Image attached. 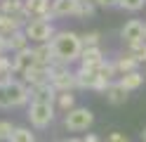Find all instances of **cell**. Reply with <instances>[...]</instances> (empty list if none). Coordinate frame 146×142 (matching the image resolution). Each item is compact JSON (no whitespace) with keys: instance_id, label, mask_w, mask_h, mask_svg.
<instances>
[{"instance_id":"f1b7e54d","label":"cell","mask_w":146,"mask_h":142,"mask_svg":"<svg viewBox=\"0 0 146 142\" xmlns=\"http://www.w3.org/2000/svg\"><path fill=\"white\" fill-rule=\"evenodd\" d=\"M146 0H120V7L127 9V12H139V9H144Z\"/></svg>"},{"instance_id":"2e32d148","label":"cell","mask_w":146,"mask_h":142,"mask_svg":"<svg viewBox=\"0 0 146 142\" xmlns=\"http://www.w3.org/2000/svg\"><path fill=\"white\" fill-rule=\"evenodd\" d=\"M78 3L76 0H52V14L57 17H76Z\"/></svg>"},{"instance_id":"52a82bcc","label":"cell","mask_w":146,"mask_h":142,"mask_svg":"<svg viewBox=\"0 0 146 142\" xmlns=\"http://www.w3.org/2000/svg\"><path fill=\"white\" fill-rule=\"evenodd\" d=\"M24 9L31 19H40V22L52 24V0H24Z\"/></svg>"},{"instance_id":"603a6c76","label":"cell","mask_w":146,"mask_h":142,"mask_svg":"<svg viewBox=\"0 0 146 142\" xmlns=\"http://www.w3.org/2000/svg\"><path fill=\"white\" fill-rule=\"evenodd\" d=\"M97 73H99V78H102L104 83H113V78L118 76V71H115V64H113V62H108V59H106L102 66H99V71H97Z\"/></svg>"},{"instance_id":"5b68a950","label":"cell","mask_w":146,"mask_h":142,"mask_svg":"<svg viewBox=\"0 0 146 142\" xmlns=\"http://www.w3.org/2000/svg\"><path fill=\"white\" fill-rule=\"evenodd\" d=\"M94 123V114L90 111L87 107H76V109H71L66 114V118H64V126H66L71 133H83L87 130L90 126Z\"/></svg>"},{"instance_id":"4316f807","label":"cell","mask_w":146,"mask_h":142,"mask_svg":"<svg viewBox=\"0 0 146 142\" xmlns=\"http://www.w3.org/2000/svg\"><path fill=\"white\" fill-rule=\"evenodd\" d=\"M94 12H97V5H94V3H83V5H78L76 17H78V19H87V17H92Z\"/></svg>"},{"instance_id":"4fadbf2b","label":"cell","mask_w":146,"mask_h":142,"mask_svg":"<svg viewBox=\"0 0 146 142\" xmlns=\"http://www.w3.org/2000/svg\"><path fill=\"white\" fill-rule=\"evenodd\" d=\"M33 57H35V64H38V66H47V69H52V66L57 64V57H54L52 43L35 45V47H33Z\"/></svg>"},{"instance_id":"44dd1931","label":"cell","mask_w":146,"mask_h":142,"mask_svg":"<svg viewBox=\"0 0 146 142\" xmlns=\"http://www.w3.org/2000/svg\"><path fill=\"white\" fill-rule=\"evenodd\" d=\"M19 28H21V26L17 24L12 17H7V14H3V12H0V33H3L5 38H10L14 31H19Z\"/></svg>"},{"instance_id":"4dcf8cb0","label":"cell","mask_w":146,"mask_h":142,"mask_svg":"<svg viewBox=\"0 0 146 142\" xmlns=\"http://www.w3.org/2000/svg\"><path fill=\"white\" fill-rule=\"evenodd\" d=\"M106 142H130V137H125L123 133H111V135L106 137Z\"/></svg>"},{"instance_id":"836d02e7","label":"cell","mask_w":146,"mask_h":142,"mask_svg":"<svg viewBox=\"0 0 146 142\" xmlns=\"http://www.w3.org/2000/svg\"><path fill=\"white\" fill-rule=\"evenodd\" d=\"M59 142H83V140H78V137H68V140H59Z\"/></svg>"},{"instance_id":"7402d4cb","label":"cell","mask_w":146,"mask_h":142,"mask_svg":"<svg viewBox=\"0 0 146 142\" xmlns=\"http://www.w3.org/2000/svg\"><path fill=\"white\" fill-rule=\"evenodd\" d=\"M10 142H38V140H35V135L31 133V128L17 126V128L12 130V137H10Z\"/></svg>"},{"instance_id":"8d00e7d4","label":"cell","mask_w":146,"mask_h":142,"mask_svg":"<svg viewBox=\"0 0 146 142\" xmlns=\"http://www.w3.org/2000/svg\"><path fill=\"white\" fill-rule=\"evenodd\" d=\"M144 38H146V24H144Z\"/></svg>"},{"instance_id":"cb8c5ba5","label":"cell","mask_w":146,"mask_h":142,"mask_svg":"<svg viewBox=\"0 0 146 142\" xmlns=\"http://www.w3.org/2000/svg\"><path fill=\"white\" fill-rule=\"evenodd\" d=\"M127 52H130L139 64H144V62H146V40L134 43V45H127Z\"/></svg>"},{"instance_id":"30bf717a","label":"cell","mask_w":146,"mask_h":142,"mask_svg":"<svg viewBox=\"0 0 146 142\" xmlns=\"http://www.w3.org/2000/svg\"><path fill=\"white\" fill-rule=\"evenodd\" d=\"M106 62L104 50L102 47H83V55H80V69L87 71H99V66Z\"/></svg>"},{"instance_id":"277c9868","label":"cell","mask_w":146,"mask_h":142,"mask_svg":"<svg viewBox=\"0 0 146 142\" xmlns=\"http://www.w3.org/2000/svg\"><path fill=\"white\" fill-rule=\"evenodd\" d=\"M50 83H52V88L57 92H73L78 88V85H76V71H71L68 66H61V64H54L52 66Z\"/></svg>"},{"instance_id":"3957f363","label":"cell","mask_w":146,"mask_h":142,"mask_svg":"<svg viewBox=\"0 0 146 142\" xmlns=\"http://www.w3.org/2000/svg\"><path fill=\"white\" fill-rule=\"evenodd\" d=\"M24 33L31 43L42 45V43H52V38L57 36V28H54L50 22H40V19H31L29 24L24 26Z\"/></svg>"},{"instance_id":"d4e9b609","label":"cell","mask_w":146,"mask_h":142,"mask_svg":"<svg viewBox=\"0 0 146 142\" xmlns=\"http://www.w3.org/2000/svg\"><path fill=\"white\" fill-rule=\"evenodd\" d=\"M80 43H83V47H99V43H102V33L99 31H87L80 36Z\"/></svg>"},{"instance_id":"8992f818","label":"cell","mask_w":146,"mask_h":142,"mask_svg":"<svg viewBox=\"0 0 146 142\" xmlns=\"http://www.w3.org/2000/svg\"><path fill=\"white\" fill-rule=\"evenodd\" d=\"M29 121L33 128H47L54 121V104H40V102H31L29 104Z\"/></svg>"},{"instance_id":"d6986e66","label":"cell","mask_w":146,"mask_h":142,"mask_svg":"<svg viewBox=\"0 0 146 142\" xmlns=\"http://www.w3.org/2000/svg\"><path fill=\"white\" fill-rule=\"evenodd\" d=\"M104 97L111 102V104H125L127 102V92L120 88V83L113 81V83H108V88L104 90Z\"/></svg>"},{"instance_id":"9a60e30c","label":"cell","mask_w":146,"mask_h":142,"mask_svg":"<svg viewBox=\"0 0 146 142\" xmlns=\"http://www.w3.org/2000/svg\"><path fill=\"white\" fill-rule=\"evenodd\" d=\"M113 64H115L118 78H120V76H125V73L139 71V62H137V59H134V57H132L130 52H125V55H120V57H115V59H113Z\"/></svg>"},{"instance_id":"6da1fadb","label":"cell","mask_w":146,"mask_h":142,"mask_svg":"<svg viewBox=\"0 0 146 142\" xmlns=\"http://www.w3.org/2000/svg\"><path fill=\"white\" fill-rule=\"evenodd\" d=\"M52 50H54V57H57V64L61 66L80 62V55H83L80 36L76 31H57V36L52 38Z\"/></svg>"},{"instance_id":"7a4b0ae2","label":"cell","mask_w":146,"mask_h":142,"mask_svg":"<svg viewBox=\"0 0 146 142\" xmlns=\"http://www.w3.org/2000/svg\"><path fill=\"white\" fill-rule=\"evenodd\" d=\"M31 102V88L19 78L0 81V109L7 107H24Z\"/></svg>"},{"instance_id":"ac0fdd59","label":"cell","mask_w":146,"mask_h":142,"mask_svg":"<svg viewBox=\"0 0 146 142\" xmlns=\"http://www.w3.org/2000/svg\"><path fill=\"white\" fill-rule=\"evenodd\" d=\"M118 83H120V88L125 92H134V90H139L141 85H144V73L141 71H132V73H125L118 78Z\"/></svg>"},{"instance_id":"9c48e42d","label":"cell","mask_w":146,"mask_h":142,"mask_svg":"<svg viewBox=\"0 0 146 142\" xmlns=\"http://www.w3.org/2000/svg\"><path fill=\"white\" fill-rule=\"evenodd\" d=\"M120 38L125 40V45H134V43L146 40L144 38V22L141 19H130V22H125V26L120 28Z\"/></svg>"},{"instance_id":"5bb4252c","label":"cell","mask_w":146,"mask_h":142,"mask_svg":"<svg viewBox=\"0 0 146 142\" xmlns=\"http://www.w3.org/2000/svg\"><path fill=\"white\" fill-rule=\"evenodd\" d=\"M31 102H40V104H54V102H57V90L52 88V83L35 85V88H31Z\"/></svg>"},{"instance_id":"1f68e13d","label":"cell","mask_w":146,"mask_h":142,"mask_svg":"<svg viewBox=\"0 0 146 142\" xmlns=\"http://www.w3.org/2000/svg\"><path fill=\"white\" fill-rule=\"evenodd\" d=\"M83 142H102V137H99L97 133H87V135L83 137Z\"/></svg>"},{"instance_id":"ffe728a7","label":"cell","mask_w":146,"mask_h":142,"mask_svg":"<svg viewBox=\"0 0 146 142\" xmlns=\"http://www.w3.org/2000/svg\"><path fill=\"white\" fill-rule=\"evenodd\" d=\"M57 107L64 111V114H68L71 109H76V95L73 92H57Z\"/></svg>"},{"instance_id":"8fae6325","label":"cell","mask_w":146,"mask_h":142,"mask_svg":"<svg viewBox=\"0 0 146 142\" xmlns=\"http://www.w3.org/2000/svg\"><path fill=\"white\" fill-rule=\"evenodd\" d=\"M50 76H52V69H47V66H31L29 71H26L21 76V81L29 85V88H35V85H45V83H50Z\"/></svg>"},{"instance_id":"7c38bea8","label":"cell","mask_w":146,"mask_h":142,"mask_svg":"<svg viewBox=\"0 0 146 142\" xmlns=\"http://www.w3.org/2000/svg\"><path fill=\"white\" fill-rule=\"evenodd\" d=\"M31 66H35L33 47H26V50H21V52H17V55H12V69H14V73H19V76H24L26 71L31 69Z\"/></svg>"},{"instance_id":"ba28073f","label":"cell","mask_w":146,"mask_h":142,"mask_svg":"<svg viewBox=\"0 0 146 142\" xmlns=\"http://www.w3.org/2000/svg\"><path fill=\"white\" fill-rule=\"evenodd\" d=\"M76 85L83 90H97V92H104L108 88V83H104L99 78L97 71H87V69H80V66L76 71Z\"/></svg>"},{"instance_id":"e0dca14e","label":"cell","mask_w":146,"mask_h":142,"mask_svg":"<svg viewBox=\"0 0 146 142\" xmlns=\"http://www.w3.org/2000/svg\"><path fill=\"white\" fill-rule=\"evenodd\" d=\"M26 47H31V40H29V38H26L24 28H19V31H14V33H12L10 38H7V52L17 55V52L26 50Z\"/></svg>"},{"instance_id":"484cf974","label":"cell","mask_w":146,"mask_h":142,"mask_svg":"<svg viewBox=\"0 0 146 142\" xmlns=\"http://www.w3.org/2000/svg\"><path fill=\"white\" fill-rule=\"evenodd\" d=\"M12 73H14V69H12V57H0V81H10L12 78Z\"/></svg>"},{"instance_id":"e575fe53","label":"cell","mask_w":146,"mask_h":142,"mask_svg":"<svg viewBox=\"0 0 146 142\" xmlns=\"http://www.w3.org/2000/svg\"><path fill=\"white\" fill-rule=\"evenodd\" d=\"M78 5H83V3H94V0H76Z\"/></svg>"},{"instance_id":"d6a6232c","label":"cell","mask_w":146,"mask_h":142,"mask_svg":"<svg viewBox=\"0 0 146 142\" xmlns=\"http://www.w3.org/2000/svg\"><path fill=\"white\" fill-rule=\"evenodd\" d=\"M5 52H7V38H5L3 33H0V57H3Z\"/></svg>"},{"instance_id":"83f0119b","label":"cell","mask_w":146,"mask_h":142,"mask_svg":"<svg viewBox=\"0 0 146 142\" xmlns=\"http://www.w3.org/2000/svg\"><path fill=\"white\" fill-rule=\"evenodd\" d=\"M14 128L17 126H12V121H0V142H10Z\"/></svg>"},{"instance_id":"d590c367","label":"cell","mask_w":146,"mask_h":142,"mask_svg":"<svg viewBox=\"0 0 146 142\" xmlns=\"http://www.w3.org/2000/svg\"><path fill=\"white\" fill-rule=\"evenodd\" d=\"M141 142H146V128L141 130Z\"/></svg>"},{"instance_id":"f546056e","label":"cell","mask_w":146,"mask_h":142,"mask_svg":"<svg viewBox=\"0 0 146 142\" xmlns=\"http://www.w3.org/2000/svg\"><path fill=\"white\" fill-rule=\"evenodd\" d=\"M97 7H104V9H111V7H120V0H94Z\"/></svg>"}]
</instances>
